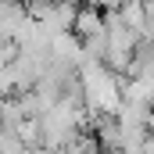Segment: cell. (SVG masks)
Segmentation results:
<instances>
[{
    "label": "cell",
    "mask_w": 154,
    "mask_h": 154,
    "mask_svg": "<svg viewBox=\"0 0 154 154\" xmlns=\"http://www.w3.org/2000/svg\"><path fill=\"white\" fill-rule=\"evenodd\" d=\"M118 18L140 36V43H154V0H125Z\"/></svg>",
    "instance_id": "obj_1"
},
{
    "label": "cell",
    "mask_w": 154,
    "mask_h": 154,
    "mask_svg": "<svg viewBox=\"0 0 154 154\" xmlns=\"http://www.w3.org/2000/svg\"><path fill=\"white\" fill-rule=\"evenodd\" d=\"M104 29H108V18H104V11H97V7H75V22H72V32H75L82 43H90V39H104Z\"/></svg>",
    "instance_id": "obj_2"
},
{
    "label": "cell",
    "mask_w": 154,
    "mask_h": 154,
    "mask_svg": "<svg viewBox=\"0 0 154 154\" xmlns=\"http://www.w3.org/2000/svg\"><path fill=\"white\" fill-rule=\"evenodd\" d=\"M90 7H97V11H104V14H111V11H118L125 0H86Z\"/></svg>",
    "instance_id": "obj_3"
},
{
    "label": "cell",
    "mask_w": 154,
    "mask_h": 154,
    "mask_svg": "<svg viewBox=\"0 0 154 154\" xmlns=\"http://www.w3.org/2000/svg\"><path fill=\"white\" fill-rule=\"evenodd\" d=\"M50 4H72V7H79V0H50Z\"/></svg>",
    "instance_id": "obj_4"
},
{
    "label": "cell",
    "mask_w": 154,
    "mask_h": 154,
    "mask_svg": "<svg viewBox=\"0 0 154 154\" xmlns=\"http://www.w3.org/2000/svg\"><path fill=\"white\" fill-rule=\"evenodd\" d=\"M104 154H129V151H104Z\"/></svg>",
    "instance_id": "obj_5"
},
{
    "label": "cell",
    "mask_w": 154,
    "mask_h": 154,
    "mask_svg": "<svg viewBox=\"0 0 154 154\" xmlns=\"http://www.w3.org/2000/svg\"><path fill=\"white\" fill-rule=\"evenodd\" d=\"M0 4H22V0H0Z\"/></svg>",
    "instance_id": "obj_6"
}]
</instances>
